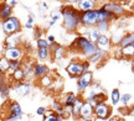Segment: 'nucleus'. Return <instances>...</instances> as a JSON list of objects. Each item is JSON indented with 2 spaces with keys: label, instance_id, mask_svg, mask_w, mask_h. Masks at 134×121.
Instances as JSON below:
<instances>
[{
  "label": "nucleus",
  "instance_id": "obj_6",
  "mask_svg": "<svg viewBox=\"0 0 134 121\" xmlns=\"http://www.w3.org/2000/svg\"><path fill=\"white\" fill-rule=\"evenodd\" d=\"M110 115H112V106L107 103H102L98 104L94 107V116L96 119H100V120H109Z\"/></svg>",
  "mask_w": 134,
  "mask_h": 121
},
{
  "label": "nucleus",
  "instance_id": "obj_31",
  "mask_svg": "<svg viewBox=\"0 0 134 121\" xmlns=\"http://www.w3.org/2000/svg\"><path fill=\"white\" fill-rule=\"evenodd\" d=\"M50 56H51V53H50L48 48H37V58L38 59L45 61V59H47Z\"/></svg>",
  "mask_w": 134,
  "mask_h": 121
},
{
  "label": "nucleus",
  "instance_id": "obj_2",
  "mask_svg": "<svg viewBox=\"0 0 134 121\" xmlns=\"http://www.w3.org/2000/svg\"><path fill=\"white\" fill-rule=\"evenodd\" d=\"M71 48H75L76 51L81 52V53L83 54L85 57H87V58L92 57L93 54L96 53L97 49H98L96 43H92L87 37L82 36V35L81 36H77L76 39H75V41H73L71 44Z\"/></svg>",
  "mask_w": 134,
  "mask_h": 121
},
{
  "label": "nucleus",
  "instance_id": "obj_45",
  "mask_svg": "<svg viewBox=\"0 0 134 121\" xmlns=\"http://www.w3.org/2000/svg\"><path fill=\"white\" fill-rule=\"evenodd\" d=\"M41 8H42V9H45V10H47L48 9L47 3H45V1H43V3H41Z\"/></svg>",
  "mask_w": 134,
  "mask_h": 121
},
{
  "label": "nucleus",
  "instance_id": "obj_1",
  "mask_svg": "<svg viewBox=\"0 0 134 121\" xmlns=\"http://www.w3.org/2000/svg\"><path fill=\"white\" fill-rule=\"evenodd\" d=\"M61 15L63 19V26L68 32H76L81 26V11L72 6L65 5L61 8Z\"/></svg>",
  "mask_w": 134,
  "mask_h": 121
},
{
  "label": "nucleus",
  "instance_id": "obj_7",
  "mask_svg": "<svg viewBox=\"0 0 134 121\" xmlns=\"http://www.w3.org/2000/svg\"><path fill=\"white\" fill-rule=\"evenodd\" d=\"M92 82H93V74L92 72L83 73L80 78H77V90L80 93H85L91 87Z\"/></svg>",
  "mask_w": 134,
  "mask_h": 121
},
{
  "label": "nucleus",
  "instance_id": "obj_47",
  "mask_svg": "<svg viewBox=\"0 0 134 121\" xmlns=\"http://www.w3.org/2000/svg\"><path fill=\"white\" fill-rule=\"evenodd\" d=\"M132 71L134 72V58L132 59Z\"/></svg>",
  "mask_w": 134,
  "mask_h": 121
},
{
  "label": "nucleus",
  "instance_id": "obj_21",
  "mask_svg": "<svg viewBox=\"0 0 134 121\" xmlns=\"http://www.w3.org/2000/svg\"><path fill=\"white\" fill-rule=\"evenodd\" d=\"M107 53H108V52H105L103 49H97L96 53L88 58V62L90 63H100L103 61V58L107 56Z\"/></svg>",
  "mask_w": 134,
  "mask_h": 121
},
{
  "label": "nucleus",
  "instance_id": "obj_18",
  "mask_svg": "<svg viewBox=\"0 0 134 121\" xmlns=\"http://www.w3.org/2000/svg\"><path fill=\"white\" fill-rule=\"evenodd\" d=\"M11 15H13V8H10L6 1L1 3V6H0V19L3 21H5L9 17H11Z\"/></svg>",
  "mask_w": 134,
  "mask_h": 121
},
{
  "label": "nucleus",
  "instance_id": "obj_26",
  "mask_svg": "<svg viewBox=\"0 0 134 121\" xmlns=\"http://www.w3.org/2000/svg\"><path fill=\"white\" fill-rule=\"evenodd\" d=\"M11 77H13V80H14V82L21 83L25 79V72H24V69H23V68H19L18 71L13 72Z\"/></svg>",
  "mask_w": 134,
  "mask_h": 121
},
{
  "label": "nucleus",
  "instance_id": "obj_10",
  "mask_svg": "<svg viewBox=\"0 0 134 121\" xmlns=\"http://www.w3.org/2000/svg\"><path fill=\"white\" fill-rule=\"evenodd\" d=\"M4 57L9 62L11 61H20L23 57V49L20 47H14V48H8L5 49L4 52Z\"/></svg>",
  "mask_w": 134,
  "mask_h": 121
},
{
  "label": "nucleus",
  "instance_id": "obj_42",
  "mask_svg": "<svg viewBox=\"0 0 134 121\" xmlns=\"http://www.w3.org/2000/svg\"><path fill=\"white\" fill-rule=\"evenodd\" d=\"M41 34H42L41 29H36V30H35V39L40 40V39H41Z\"/></svg>",
  "mask_w": 134,
  "mask_h": 121
},
{
  "label": "nucleus",
  "instance_id": "obj_32",
  "mask_svg": "<svg viewBox=\"0 0 134 121\" xmlns=\"http://www.w3.org/2000/svg\"><path fill=\"white\" fill-rule=\"evenodd\" d=\"M123 36H124V34H113L112 37H110V43L114 44V46H119Z\"/></svg>",
  "mask_w": 134,
  "mask_h": 121
},
{
  "label": "nucleus",
  "instance_id": "obj_29",
  "mask_svg": "<svg viewBox=\"0 0 134 121\" xmlns=\"http://www.w3.org/2000/svg\"><path fill=\"white\" fill-rule=\"evenodd\" d=\"M9 92H10V88L8 85V83L4 82L3 80V78L0 79V94H1V97L6 99V98L9 97Z\"/></svg>",
  "mask_w": 134,
  "mask_h": 121
},
{
  "label": "nucleus",
  "instance_id": "obj_25",
  "mask_svg": "<svg viewBox=\"0 0 134 121\" xmlns=\"http://www.w3.org/2000/svg\"><path fill=\"white\" fill-rule=\"evenodd\" d=\"M53 56V59H56V61H60V59H62L65 56H66V49H65V47H62V46H60L58 44L57 48L53 51L52 53H51Z\"/></svg>",
  "mask_w": 134,
  "mask_h": 121
},
{
  "label": "nucleus",
  "instance_id": "obj_3",
  "mask_svg": "<svg viewBox=\"0 0 134 121\" xmlns=\"http://www.w3.org/2000/svg\"><path fill=\"white\" fill-rule=\"evenodd\" d=\"M98 24V10H90L86 12H81V26L85 29L96 27Z\"/></svg>",
  "mask_w": 134,
  "mask_h": 121
},
{
  "label": "nucleus",
  "instance_id": "obj_23",
  "mask_svg": "<svg viewBox=\"0 0 134 121\" xmlns=\"http://www.w3.org/2000/svg\"><path fill=\"white\" fill-rule=\"evenodd\" d=\"M62 120H63L62 117H60L52 110H46L45 115H43V119H42V121H62Z\"/></svg>",
  "mask_w": 134,
  "mask_h": 121
},
{
  "label": "nucleus",
  "instance_id": "obj_40",
  "mask_svg": "<svg viewBox=\"0 0 134 121\" xmlns=\"http://www.w3.org/2000/svg\"><path fill=\"white\" fill-rule=\"evenodd\" d=\"M90 66H91V63L88 61H83V73L90 72Z\"/></svg>",
  "mask_w": 134,
  "mask_h": 121
},
{
  "label": "nucleus",
  "instance_id": "obj_11",
  "mask_svg": "<svg viewBox=\"0 0 134 121\" xmlns=\"http://www.w3.org/2000/svg\"><path fill=\"white\" fill-rule=\"evenodd\" d=\"M96 4L97 1H94V0H78L77 1V9L81 12H86V11H90V10L97 9Z\"/></svg>",
  "mask_w": 134,
  "mask_h": 121
},
{
  "label": "nucleus",
  "instance_id": "obj_33",
  "mask_svg": "<svg viewBox=\"0 0 134 121\" xmlns=\"http://www.w3.org/2000/svg\"><path fill=\"white\" fill-rule=\"evenodd\" d=\"M38 83H40V85H41V87H50V85L52 84V78L47 74V75H45V77L40 78Z\"/></svg>",
  "mask_w": 134,
  "mask_h": 121
},
{
  "label": "nucleus",
  "instance_id": "obj_17",
  "mask_svg": "<svg viewBox=\"0 0 134 121\" xmlns=\"http://www.w3.org/2000/svg\"><path fill=\"white\" fill-rule=\"evenodd\" d=\"M100 35H102V34H100L96 27H92V29H87L86 32L83 34V36H85V37H87V39L90 40L92 43H97V41H98V39L100 37Z\"/></svg>",
  "mask_w": 134,
  "mask_h": 121
},
{
  "label": "nucleus",
  "instance_id": "obj_5",
  "mask_svg": "<svg viewBox=\"0 0 134 121\" xmlns=\"http://www.w3.org/2000/svg\"><path fill=\"white\" fill-rule=\"evenodd\" d=\"M100 8L107 10V11H109V12H112V14L114 15L115 19L122 17V16H124V15L127 14V10L124 9L123 4H122V3H118V1H107V3H104Z\"/></svg>",
  "mask_w": 134,
  "mask_h": 121
},
{
  "label": "nucleus",
  "instance_id": "obj_20",
  "mask_svg": "<svg viewBox=\"0 0 134 121\" xmlns=\"http://www.w3.org/2000/svg\"><path fill=\"white\" fill-rule=\"evenodd\" d=\"M20 40L18 35H13V36H8V39L5 41V49L8 48H14V47H19Z\"/></svg>",
  "mask_w": 134,
  "mask_h": 121
},
{
  "label": "nucleus",
  "instance_id": "obj_39",
  "mask_svg": "<svg viewBox=\"0 0 134 121\" xmlns=\"http://www.w3.org/2000/svg\"><path fill=\"white\" fill-rule=\"evenodd\" d=\"M32 27H34V16L32 15H30L29 19H27V21H26V24H25V29L31 30Z\"/></svg>",
  "mask_w": 134,
  "mask_h": 121
},
{
  "label": "nucleus",
  "instance_id": "obj_12",
  "mask_svg": "<svg viewBox=\"0 0 134 121\" xmlns=\"http://www.w3.org/2000/svg\"><path fill=\"white\" fill-rule=\"evenodd\" d=\"M86 103V100L83 99V97L78 95L76 99L75 104L72 105V112H71V116L75 117V119H80V114H81V109L83 106V104Z\"/></svg>",
  "mask_w": 134,
  "mask_h": 121
},
{
  "label": "nucleus",
  "instance_id": "obj_38",
  "mask_svg": "<svg viewBox=\"0 0 134 121\" xmlns=\"http://www.w3.org/2000/svg\"><path fill=\"white\" fill-rule=\"evenodd\" d=\"M60 17H62V15H61V10H60V11H58V10L52 11V14H51V21L56 22V21H58Z\"/></svg>",
  "mask_w": 134,
  "mask_h": 121
},
{
  "label": "nucleus",
  "instance_id": "obj_34",
  "mask_svg": "<svg viewBox=\"0 0 134 121\" xmlns=\"http://www.w3.org/2000/svg\"><path fill=\"white\" fill-rule=\"evenodd\" d=\"M9 61L3 57V58H0V73H5L6 71H9Z\"/></svg>",
  "mask_w": 134,
  "mask_h": 121
},
{
  "label": "nucleus",
  "instance_id": "obj_8",
  "mask_svg": "<svg viewBox=\"0 0 134 121\" xmlns=\"http://www.w3.org/2000/svg\"><path fill=\"white\" fill-rule=\"evenodd\" d=\"M67 73L72 78H80L83 74V61H71L66 67Z\"/></svg>",
  "mask_w": 134,
  "mask_h": 121
},
{
  "label": "nucleus",
  "instance_id": "obj_35",
  "mask_svg": "<svg viewBox=\"0 0 134 121\" xmlns=\"http://www.w3.org/2000/svg\"><path fill=\"white\" fill-rule=\"evenodd\" d=\"M19 68H21V61H11L9 63V71H11V72L18 71Z\"/></svg>",
  "mask_w": 134,
  "mask_h": 121
},
{
  "label": "nucleus",
  "instance_id": "obj_24",
  "mask_svg": "<svg viewBox=\"0 0 134 121\" xmlns=\"http://www.w3.org/2000/svg\"><path fill=\"white\" fill-rule=\"evenodd\" d=\"M77 97H78V95H76L75 93H67L66 99H65V101H63V106L65 107H72V105H73L75 101H76Z\"/></svg>",
  "mask_w": 134,
  "mask_h": 121
},
{
  "label": "nucleus",
  "instance_id": "obj_13",
  "mask_svg": "<svg viewBox=\"0 0 134 121\" xmlns=\"http://www.w3.org/2000/svg\"><path fill=\"white\" fill-rule=\"evenodd\" d=\"M97 48L98 49H103L105 52H108L112 47V43H110V37L108 35H100V37L97 41Z\"/></svg>",
  "mask_w": 134,
  "mask_h": 121
},
{
  "label": "nucleus",
  "instance_id": "obj_43",
  "mask_svg": "<svg viewBox=\"0 0 134 121\" xmlns=\"http://www.w3.org/2000/svg\"><path fill=\"white\" fill-rule=\"evenodd\" d=\"M6 3H8V5H9L10 8H14V6L18 5V1H15V0H9V1H6Z\"/></svg>",
  "mask_w": 134,
  "mask_h": 121
},
{
  "label": "nucleus",
  "instance_id": "obj_28",
  "mask_svg": "<svg viewBox=\"0 0 134 121\" xmlns=\"http://www.w3.org/2000/svg\"><path fill=\"white\" fill-rule=\"evenodd\" d=\"M120 90L118 88H114L112 92H110V101L112 105H117L118 103H120Z\"/></svg>",
  "mask_w": 134,
  "mask_h": 121
},
{
  "label": "nucleus",
  "instance_id": "obj_16",
  "mask_svg": "<svg viewBox=\"0 0 134 121\" xmlns=\"http://www.w3.org/2000/svg\"><path fill=\"white\" fill-rule=\"evenodd\" d=\"M50 69H48L47 66L45 64H35L34 66V69H32V73H34V77L36 78H42L45 75H47Z\"/></svg>",
  "mask_w": 134,
  "mask_h": 121
},
{
  "label": "nucleus",
  "instance_id": "obj_9",
  "mask_svg": "<svg viewBox=\"0 0 134 121\" xmlns=\"http://www.w3.org/2000/svg\"><path fill=\"white\" fill-rule=\"evenodd\" d=\"M80 119L83 121H94L96 116H94V107L92 106L90 103H85L81 109V114H80Z\"/></svg>",
  "mask_w": 134,
  "mask_h": 121
},
{
  "label": "nucleus",
  "instance_id": "obj_4",
  "mask_svg": "<svg viewBox=\"0 0 134 121\" xmlns=\"http://www.w3.org/2000/svg\"><path fill=\"white\" fill-rule=\"evenodd\" d=\"M1 27H3V31H4L5 35L8 36H13V35L18 34L20 30H21V22L18 17L15 16H11L8 20L3 21L1 24Z\"/></svg>",
  "mask_w": 134,
  "mask_h": 121
},
{
  "label": "nucleus",
  "instance_id": "obj_27",
  "mask_svg": "<svg viewBox=\"0 0 134 121\" xmlns=\"http://www.w3.org/2000/svg\"><path fill=\"white\" fill-rule=\"evenodd\" d=\"M122 56L127 59H133L134 58V46L133 44L122 48Z\"/></svg>",
  "mask_w": 134,
  "mask_h": 121
},
{
  "label": "nucleus",
  "instance_id": "obj_15",
  "mask_svg": "<svg viewBox=\"0 0 134 121\" xmlns=\"http://www.w3.org/2000/svg\"><path fill=\"white\" fill-rule=\"evenodd\" d=\"M30 88H31L30 82H21L15 85V92L19 97H25L30 93Z\"/></svg>",
  "mask_w": 134,
  "mask_h": 121
},
{
  "label": "nucleus",
  "instance_id": "obj_22",
  "mask_svg": "<svg viewBox=\"0 0 134 121\" xmlns=\"http://www.w3.org/2000/svg\"><path fill=\"white\" fill-rule=\"evenodd\" d=\"M132 43H134V32H128V34H124L118 47L119 48H124L127 46H130Z\"/></svg>",
  "mask_w": 134,
  "mask_h": 121
},
{
  "label": "nucleus",
  "instance_id": "obj_19",
  "mask_svg": "<svg viewBox=\"0 0 134 121\" xmlns=\"http://www.w3.org/2000/svg\"><path fill=\"white\" fill-rule=\"evenodd\" d=\"M97 10H98V22H100V21H108V22H110L112 20H114V15L112 14V12H109V11H107V10L102 9V8H97Z\"/></svg>",
  "mask_w": 134,
  "mask_h": 121
},
{
  "label": "nucleus",
  "instance_id": "obj_44",
  "mask_svg": "<svg viewBox=\"0 0 134 121\" xmlns=\"http://www.w3.org/2000/svg\"><path fill=\"white\" fill-rule=\"evenodd\" d=\"M108 121H124L123 117H119V116H114V117H110Z\"/></svg>",
  "mask_w": 134,
  "mask_h": 121
},
{
  "label": "nucleus",
  "instance_id": "obj_37",
  "mask_svg": "<svg viewBox=\"0 0 134 121\" xmlns=\"http://www.w3.org/2000/svg\"><path fill=\"white\" fill-rule=\"evenodd\" d=\"M37 48H48V46H50V43L47 42V40L45 39H40L37 40Z\"/></svg>",
  "mask_w": 134,
  "mask_h": 121
},
{
  "label": "nucleus",
  "instance_id": "obj_41",
  "mask_svg": "<svg viewBox=\"0 0 134 121\" xmlns=\"http://www.w3.org/2000/svg\"><path fill=\"white\" fill-rule=\"evenodd\" d=\"M45 112H46V107H43V106L37 107V110H36V114H37V115H41V116L45 115Z\"/></svg>",
  "mask_w": 134,
  "mask_h": 121
},
{
  "label": "nucleus",
  "instance_id": "obj_48",
  "mask_svg": "<svg viewBox=\"0 0 134 121\" xmlns=\"http://www.w3.org/2000/svg\"><path fill=\"white\" fill-rule=\"evenodd\" d=\"M0 6H1V3H0Z\"/></svg>",
  "mask_w": 134,
  "mask_h": 121
},
{
  "label": "nucleus",
  "instance_id": "obj_46",
  "mask_svg": "<svg viewBox=\"0 0 134 121\" xmlns=\"http://www.w3.org/2000/svg\"><path fill=\"white\" fill-rule=\"evenodd\" d=\"M129 115H130V116H134V105L129 109Z\"/></svg>",
  "mask_w": 134,
  "mask_h": 121
},
{
  "label": "nucleus",
  "instance_id": "obj_30",
  "mask_svg": "<svg viewBox=\"0 0 134 121\" xmlns=\"http://www.w3.org/2000/svg\"><path fill=\"white\" fill-rule=\"evenodd\" d=\"M109 27H110V22H108V21H100L96 26V29L98 30L102 35H104V32H107V31L109 30Z\"/></svg>",
  "mask_w": 134,
  "mask_h": 121
},
{
  "label": "nucleus",
  "instance_id": "obj_36",
  "mask_svg": "<svg viewBox=\"0 0 134 121\" xmlns=\"http://www.w3.org/2000/svg\"><path fill=\"white\" fill-rule=\"evenodd\" d=\"M130 100H132V95H130L129 93H125V94H123V95L120 97V103H122L124 106H127V105L129 104Z\"/></svg>",
  "mask_w": 134,
  "mask_h": 121
},
{
  "label": "nucleus",
  "instance_id": "obj_14",
  "mask_svg": "<svg viewBox=\"0 0 134 121\" xmlns=\"http://www.w3.org/2000/svg\"><path fill=\"white\" fill-rule=\"evenodd\" d=\"M8 115L9 117H23V110H21L19 103L13 101L10 104L9 109H8Z\"/></svg>",
  "mask_w": 134,
  "mask_h": 121
}]
</instances>
